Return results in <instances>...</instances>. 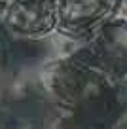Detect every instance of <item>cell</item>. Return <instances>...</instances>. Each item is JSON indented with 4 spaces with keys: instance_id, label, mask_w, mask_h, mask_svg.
Wrapping results in <instances>:
<instances>
[{
    "instance_id": "obj_1",
    "label": "cell",
    "mask_w": 127,
    "mask_h": 129,
    "mask_svg": "<svg viewBox=\"0 0 127 129\" xmlns=\"http://www.w3.org/2000/svg\"><path fill=\"white\" fill-rule=\"evenodd\" d=\"M121 76L112 72L89 48L53 61L42 72L46 93L55 105L76 114H104L118 103Z\"/></svg>"
},
{
    "instance_id": "obj_2",
    "label": "cell",
    "mask_w": 127,
    "mask_h": 129,
    "mask_svg": "<svg viewBox=\"0 0 127 129\" xmlns=\"http://www.w3.org/2000/svg\"><path fill=\"white\" fill-rule=\"evenodd\" d=\"M121 0H53V19L67 38H91L93 32L119 12Z\"/></svg>"
},
{
    "instance_id": "obj_3",
    "label": "cell",
    "mask_w": 127,
    "mask_h": 129,
    "mask_svg": "<svg viewBox=\"0 0 127 129\" xmlns=\"http://www.w3.org/2000/svg\"><path fill=\"white\" fill-rule=\"evenodd\" d=\"M0 27L21 38H42L55 28L53 0H0Z\"/></svg>"
},
{
    "instance_id": "obj_4",
    "label": "cell",
    "mask_w": 127,
    "mask_h": 129,
    "mask_svg": "<svg viewBox=\"0 0 127 129\" xmlns=\"http://www.w3.org/2000/svg\"><path fill=\"white\" fill-rule=\"evenodd\" d=\"M87 48L112 72L123 78L127 74V13L118 12L104 21L93 32Z\"/></svg>"
},
{
    "instance_id": "obj_5",
    "label": "cell",
    "mask_w": 127,
    "mask_h": 129,
    "mask_svg": "<svg viewBox=\"0 0 127 129\" xmlns=\"http://www.w3.org/2000/svg\"><path fill=\"white\" fill-rule=\"evenodd\" d=\"M119 12L127 13V0H121V6H119Z\"/></svg>"
}]
</instances>
